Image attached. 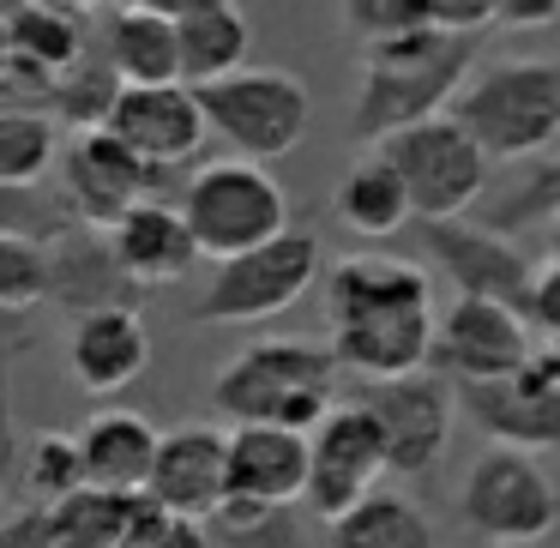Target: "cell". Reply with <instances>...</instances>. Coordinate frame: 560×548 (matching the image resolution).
Here are the masks:
<instances>
[{
  "label": "cell",
  "instance_id": "cell-1",
  "mask_svg": "<svg viewBox=\"0 0 560 548\" xmlns=\"http://www.w3.org/2000/svg\"><path fill=\"white\" fill-rule=\"evenodd\" d=\"M326 331L331 355L355 380H404L434 368V278L398 254H350L331 259L326 278Z\"/></svg>",
  "mask_w": 560,
  "mask_h": 548
},
{
  "label": "cell",
  "instance_id": "cell-2",
  "mask_svg": "<svg viewBox=\"0 0 560 548\" xmlns=\"http://www.w3.org/2000/svg\"><path fill=\"white\" fill-rule=\"evenodd\" d=\"M470 67H476V37L452 25H416L404 37L368 43L350 133L362 145H386L404 127L446 115V103H458V91L470 85L464 79Z\"/></svg>",
  "mask_w": 560,
  "mask_h": 548
},
{
  "label": "cell",
  "instance_id": "cell-3",
  "mask_svg": "<svg viewBox=\"0 0 560 548\" xmlns=\"http://www.w3.org/2000/svg\"><path fill=\"white\" fill-rule=\"evenodd\" d=\"M338 374L343 362L331 343L307 338H259L235 350L211 380V404L230 422H278L295 434H314L326 410L338 404Z\"/></svg>",
  "mask_w": 560,
  "mask_h": 548
},
{
  "label": "cell",
  "instance_id": "cell-4",
  "mask_svg": "<svg viewBox=\"0 0 560 548\" xmlns=\"http://www.w3.org/2000/svg\"><path fill=\"white\" fill-rule=\"evenodd\" d=\"M470 139L494 163H530L548 158L560 139V61H488L470 73V85L452 103Z\"/></svg>",
  "mask_w": 560,
  "mask_h": 548
},
{
  "label": "cell",
  "instance_id": "cell-5",
  "mask_svg": "<svg viewBox=\"0 0 560 548\" xmlns=\"http://www.w3.org/2000/svg\"><path fill=\"white\" fill-rule=\"evenodd\" d=\"M326 278V254H319L314 230H283L278 242L254 247V254L218 259L206 295L194 302V326H259V319H278L302 302L314 283Z\"/></svg>",
  "mask_w": 560,
  "mask_h": 548
},
{
  "label": "cell",
  "instance_id": "cell-6",
  "mask_svg": "<svg viewBox=\"0 0 560 548\" xmlns=\"http://www.w3.org/2000/svg\"><path fill=\"white\" fill-rule=\"evenodd\" d=\"M182 211L194 223L206 259L254 254V247L278 242L290 230V194H283V182L266 163H247V158H223V163L194 170L182 187Z\"/></svg>",
  "mask_w": 560,
  "mask_h": 548
},
{
  "label": "cell",
  "instance_id": "cell-7",
  "mask_svg": "<svg viewBox=\"0 0 560 548\" xmlns=\"http://www.w3.org/2000/svg\"><path fill=\"white\" fill-rule=\"evenodd\" d=\"M458 518L494 548H530L560 524V488L524 446H494L488 440L470 458L458 488Z\"/></svg>",
  "mask_w": 560,
  "mask_h": 548
},
{
  "label": "cell",
  "instance_id": "cell-8",
  "mask_svg": "<svg viewBox=\"0 0 560 548\" xmlns=\"http://www.w3.org/2000/svg\"><path fill=\"white\" fill-rule=\"evenodd\" d=\"M199 103L211 115V133L247 163H278L314 127V97L283 67H242L230 79L199 85Z\"/></svg>",
  "mask_w": 560,
  "mask_h": 548
},
{
  "label": "cell",
  "instance_id": "cell-9",
  "mask_svg": "<svg viewBox=\"0 0 560 548\" xmlns=\"http://www.w3.org/2000/svg\"><path fill=\"white\" fill-rule=\"evenodd\" d=\"M380 151L398 163L404 187H410V206H416V223L464 218V211L482 199L488 163H494L452 109L434 115V121H416V127H404V133H392Z\"/></svg>",
  "mask_w": 560,
  "mask_h": 548
},
{
  "label": "cell",
  "instance_id": "cell-10",
  "mask_svg": "<svg viewBox=\"0 0 560 548\" xmlns=\"http://www.w3.org/2000/svg\"><path fill=\"white\" fill-rule=\"evenodd\" d=\"M314 446V464H307V500L302 506L314 512L319 524L343 518L355 500L374 494L380 476H392V458H386V434H380L374 410L362 398H343L326 410V422L307 434Z\"/></svg>",
  "mask_w": 560,
  "mask_h": 548
},
{
  "label": "cell",
  "instance_id": "cell-11",
  "mask_svg": "<svg viewBox=\"0 0 560 548\" xmlns=\"http://www.w3.org/2000/svg\"><path fill=\"white\" fill-rule=\"evenodd\" d=\"M542 350L536 326L506 302L488 295H452V307H440L434 326V374H446L452 386L470 380H512L530 355Z\"/></svg>",
  "mask_w": 560,
  "mask_h": 548
},
{
  "label": "cell",
  "instance_id": "cell-12",
  "mask_svg": "<svg viewBox=\"0 0 560 548\" xmlns=\"http://www.w3.org/2000/svg\"><path fill=\"white\" fill-rule=\"evenodd\" d=\"M458 410L494 446L560 452V343H542L512 380H470V386H458Z\"/></svg>",
  "mask_w": 560,
  "mask_h": 548
},
{
  "label": "cell",
  "instance_id": "cell-13",
  "mask_svg": "<svg viewBox=\"0 0 560 548\" xmlns=\"http://www.w3.org/2000/svg\"><path fill=\"white\" fill-rule=\"evenodd\" d=\"M170 187V170L145 163L127 139H115L109 127H91L67 145L61 163V199L73 211V223H91V230H115L139 199H163Z\"/></svg>",
  "mask_w": 560,
  "mask_h": 548
},
{
  "label": "cell",
  "instance_id": "cell-14",
  "mask_svg": "<svg viewBox=\"0 0 560 548\" xmlns=\"http://www.w3.org/2000/svg\"><path fill=\"white\" fill-rule=\"evenodd\" d=\"M355 398L374 410L380 434H386L392 476H428L446 458L452 440V410H458V386L446 374H404V380H362Z\"/></svg>",
  "mask_w": 560,
  "mask_h": 548
},
{
  "label": "cell",
  "instance_id": "cell-15",
  "mask_svg": "<svg viewBox=\"0 0 560 548\" xmlns=\"http://www.w3.org/2000/svg\"><path fill=\"white\" fill-rule=\"evenodd\" d=\"M416 247L434 259V271L458 295H488L506 307H530L536 266L518 254L512 235H500L494 223H464V218H428L416 223Z\"/></svg>",
  "mask_w": 560,
  "mask_h": 548
},
{
  "label": "cell",
  "instance_id": "cell-16",
  "mask_svg": "<svg viewBox=\"0 0 560 548\" xmlns=\"http://www.w3.org/2000/svg\"><path fill=\"white\" fill-rule=\"evenodd\" d=\"M109 133L127 139L158 170H182L211 139V115L199 103V85H187V79H175V85H127L109 115Z\"/></svg>",
  "mask_w": 560,
  "mask_h": 548
},
{
  "label": "cell",
  "instance_id": "cell-17",
  "mask_svg": "<svg viewBox=\"0 0 560 548\" xmlns=\"http://www.w3.org/2000/svg\"><path fill=\"white\" fill-rule=\"evenodd\" d=\"M49 302L67 319H85V314H109V307H145L151 290L121 266L109 230L73 223L61 242H49Z\"/></svg>",
  "mask_w": 560,
  "mask_h": 548
},
{
  "label": "cell",
  "instance_id": "cell-18",
  "mask_svg": "<svg viewBox=\"0 0 560 548\" xmlns=\"http://www.w3.org/2000/svg\"><path fill=\"white\" fill-rule=\"evenodd\" d=\"M145 494L187 518H218V506L230 500V428L175 422L158 446V470H151Z\"/></svg>",
  "mask_w": 560,
  "mask_h": 548
},
{
  "label": "cell",
  "instance_id": "cell-19",
  "mask_svg": "<svg viewBox=\"0 0 560 548\" xmlns=\"http://www.w3.org/2000/svg\"><path fill=\"white\" fill-rule=\"evenodd\" d=\"M151 368V331L139 307H109V314H85L67 331V380L85 398H121L139 374Z\"/></svg>",
  "mask_w": 560,
  "mask_h": 548
},
{
  "label": "cell",
  "instance_id": "cell-20",
  "mask_svg": "<svg viewBox=\"0 0 560 548\" xmlns=\"http://www.w3.org/2000/svg\"><path fill=\"white\" fill-rule=\"evenodd\" d=\"M307 434L278 422L230 428V500H266V506H302L307 500Z\"/></svg>",
  "mask_w": 560,
  "mask_h": 548
},
{
  "label": "cell",
  "instance_id": "cell-21",
  "mask_svg": "<svg viewBox=\"0 0 560 548\" xmlns=\"http://www.w3.org/2000/svg\"><path fill=\"white\" fill-rule=\"evenodd\" d=\"M109 242H115V254H121V266L133 271L145 290L182 283L187 271L206 259L199 254L194 223H187V211H182V199H139V206L109 230Z\"/></svg>",
  "mask_w": 560,
  "mask_h": 548
},
{
  "label": "cell",
  "instance_id": "cell-22",
  "mask_svg": "<svg viewBox=\"0 0 560 548\" xmlns=\"http://www.w3.org/2000/svg\"><path fill=\"white\" fill-rule=\"evenodd\" d=\"M158 446H163L158 428H151L139 410H121V404L85 416V428H79L85 482L115 488V494H145L151 470H158Z\"/></svg>",
  "mask_w": 560,
  "mask_h": 548
},
{
  "label": "cell",
  "instance_id": "cell-23",
  "mask_svg": "<svg viewBox=\"0 0 560 548\" xmlns=\"http://www.w3.org/2000/svg\"><path fill=\"white\" fill-rule=\"evenodd\" d=\"M331 218H338L350 235H368V242H386V235H398L404 223H416L410 187H404L398 163H392L380 145L362 151V158L338 175V187H331Z\"/></svg>",
  "mask_w": 560,
  "mask_h": 548
},
{
  "label": "cell",
  "instance_id": "cell-24",
  "mask_svg": "<svg viewBox=\"0 0 560 548\" xmlns=\"http://www.w3.org/2000/svg\"><path fill=\"white\" fill-rule=\"evenodd\" d=\"M103 61L121 73V85H175L182 79V31H175V19L121 0L115 19L103 25Z\"/></svg>",
  "mask_w": 560,
  "mask_h": 548
},
{
  "label": "cell",
  "instance_id": "cell-25",
  "mask_svg": "<svg viewBox=\"0 0 560 548\" xmlns=\"http://www.w3.org/2000/svg\"><path fill=\"white\" fill-rule=\"evenodd\" d=\"M182 79L187 85H211V79H230L247 67L254 55V31H247V13L235 0H218L206 13L182 19Z\"/></svg>",
  "mask_w": 560,
  "mask_h": 548
},
{
  "label": "cell",
  "instance_id": "cell-26",
  "mask_svg": "<svg viewBox=\"0 0 560 548\" xmlns=\"http://www.w3.org/2000/svg\"><path fill=\"white\" fill-rule=\"evenodd\" d=\"M326 548H440L434 524H428V512L416 506V500L404 494H368L355 500L343 518L326 524Z\"/></svg>",
  "mask_w": 560,
  "mask_h": 548
},
{
  "label": "cell",
  "instance_id": "cell-27",
  "mask_svg": "<svg viewBox=\"0 0 560 548\" xmlns=\"http://www.w3.org/2000/svg\"><path fill=\"white\" fill-rule=\"evenodd\" d=\"M133 500L139 494H115V488H73L67 500L49 506V530L55 548H121L127 524H133Z\"/></svg>",
  "mask_w": 560,
  "mask_h": 548
},
{
  "label": "cell",
  "instance_id": "cell-28",
  "mask_svg": "<svg viewBox=\"0 0 560 548\" xmlns=\"http://www.w3.org/2000/svg\"><path fill=\"white\" fill-rule=\"evenodd\" d=\"M61 163V127L49 121V109H0V182L43 187V175Z\"/></svg>",
  "mask_w": 560,
  "mask_h": 548
},
{
  "label": "cell",
  "instance_id": "cell-29",
  "mask_svg": "<svg viewBox=\"0 0 560 548\" xmlns=\"http://www.w3.org/2000/svg\"><path fill=\"white\" fill-rule=\"evenodd\" d=\"M211 524L218 548H307L302 506H266V500H223Z\"/></svg>",
  "mask_w": 560,
  "mask_h": 548
},
{
  "label": "cell",
  "instance_id": "cell-30",
  "mask_svg": "<svg viewBox=\"0 0 560 548\" xmlns=\"http://www.w3.org/2000/svg\"><path fill=\"white\" fill-rule=\"evenodd\" d=\"M7 37H13V67H37V73H67L85 43L67 7H19L7 19Z\"/></svg>",
  "mask_w": 560,
  "mask_h": 548
},
{
  "label": "cell",
  "instance_id": "cell-31",
  "mask_svg": "<svg viewBox=\"0 0 560 548\" xmlns=\"http://www.w3.org/2000/svg\"><path fill=\"white\" fill-rule=\"evenodd\" d=\"M121 73L109 61H73L67 73H55V115H61L73 133H91V127H109L115 103H121Z\"/></svg>",
  "mask_w": 560,
  "mask_h": 548
},
{
  "label": "cell",
  "instance_id": "cell-32",
  "mask_svg": "<svg viewBox=\"0 0 560 548\" xmlns=\"http://www.w3.org/2000/svg\"><path fill=\"white\" fill-rule=\"evenodd\" d=\"M19 482L31 488L37 506H55V500H67L73 488H85V452H79V434H55V428L31 434L25 440V464H19Z\"/></svg>",
  "mask_w": 560,
  "mask_h": 548
},
{
  "label": "cell",
  "instance_id": "cell-33",
  "mask_svg": "<svg viewBox=\"0 0 560 548\" xmlns=\"http://www.w3.org/2000/svg\"><path fill=\"white\" fill-rule=\"evenodd\" d=\"M555 218H560V151L542 163H530V175H524L518 187H506L482 223H494L500 235H524V230L555 223Z\"/></svg>",
  "mask_w": 560,
  "mask_h": 548
},
{
  "label": "cell",
  "instance_id": "cell-34",
  "mask_svg": "<svg viewBox=\"0 0 560 548\" xmlns=\"http://www.w3.org/2000/svg\"><path fill=\"white\" fill-rule=\"evenodd\" d=\"M73 230V211L61 194H43L25 182H0V235H25V242H61Z\"/></svg>",
  "mask_w": 560,
  "mask_h": 548
},
{
  "label": "cell",
  "instance_id": "cell-35",
  "mask_svg": "<svg viewBox=\"0 0 560 548\" xmlns=\"http://www.w3.org/2000/svg\"><path fill=\"white\" fill-rule=\"evenodd\" d=\"M49 302V247L0 235V314H31Z\"/></svg>",
  "mask_w": 560,
  "mask_h": 548
},
{
  "label": "cell",
  "instance_id": "cell-36",
  "mask_svg": "<svg viewBox=\"0 0 560 548\" xmlns=\"http://www.w3.org/2000/svg\"><path fill=\"white\" fill-rule=\"evenodd\" d=\"M121 548H218V543H211V524L206 518H187V512H170L163 500L139 494Z\"/></svg>",
  "mask_w": 560,
  "mask_h": 548
},
{
  "label": "cell",
  "instance_id": "cell-37",
  "mask_svg": "<svg viewBox=\"0 0 560 548\" xmlns=\"http://www.w3.org/2000/svg\"><path fill=\"white\" fill-rule=\"evenodd\" d=\"M343 13H350V31L362 43H386L416 25H440L434 0H343Z\"/></svg>",
  "mask_w": 560,
  "mask_h": 548
},
{
  "label": "cell",
  "instance_id": "cell-38",
  "mask_svg": "<svg viewBox=\"0 0 560 548\" xmlns=\"http://www.w3.org/2000/svg\"><path fill=\"white\" fill-rule=\"evenodd\" d=\"M25 355V338H0V506L25 464V434H19V398H13V362Z\"/></svg>",
  "mask_w": 560,
  "mask_h": 548
},
{
  "label": "cell",
  "instance_id": "cell-39",
  "mask_svg": "<svg viewBox=\"0 0 560 548\" xmlns=\"http://www.w3.org/2000/svg\"><path fill=\"white\" fill-rule=\"evenodd\" d=\"M0 548H55V530H49V506H13L0 512Z\"/></svg>",
  "mask_w": 560,
  "mask_h": 548
},
{
  "label": "cell",
  "instance_id": "cell-40",
  "mask_svg": "<svg viewBox=\"0 0 560 548\" xmlns=\"http://www.w3.org/2000/svg\"><path fill=\"white\" fill-rule=\"evenodd\" d=\"M524 319L536 326V338H542V343H560V266H555V259H548V271H536V290H530Z\"/></svg>",
  "mask_w": 560,
  "mask_h": 548
},
{
  "label": "cell",
  "instance_id": "cell-41",
  "mask_svg": "<svg viewBox=\"0 0 560 548\" xmlns=\"http://www.w3.org/2000/svg\"><path fill=\"white\" fill-rule=\"evenodd\" d=\"M548 13H560V0H494L500 25H548Z\"/></svg>",
  "mask_w": 560,
  "mask_h": 548
},
{
  "label": "cell",
  "instance_id": "cell-42",
  "mask_svg": "<svg viewBox=\"0 0 560 548\" xmlns=\"http://www.w3.org/2000/svg\"><path fill=\"white\" fill-rule=\"evenodd\" d=\"M127 7H145V13H163V19H194V13H206V7H218V0H127Z\"/></svg>",
  "mask_w": 560,
  "mask_h": 548
},
{
  "label": "cell",
  "instance_id": "cell-43",
  "mask_svg": "<svg viewBox=\"0 0 560 548\" xmlns=\"http://www.w3.org/2000/svg\"><path fill=\"white\" fill-rule=\"evenodd\" d=\"M0 67H13V37H7V19H0Z\"/></svg>",
  "mask_w": 560,
  "mask_h": 548
},
{
  "label": "cell",
  "instance_id": "cell-44",
  "mask_svg": "<svg viewBox=\"0 0 560 548\" xmlns=\"http://www.w3.org/2000/svg\"><path fill=\"white\" fill-rule=\"evenodd\" d=\"M548 254H555V266H560V218L548 223Z\"/></svg>",
  "mask_w": 560,
  "mask_h": 548
}]
</instances>
